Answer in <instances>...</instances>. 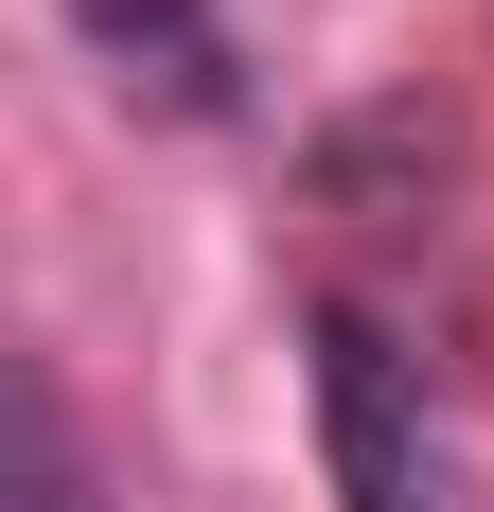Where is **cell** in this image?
Here are the masks:
<instances>
[{
    "instance_id": "6da1fadb",
    "label": "cell",
    "mask_w": 494,
    "mask_h": 512,
    "mask_svg": "<svg viewBox=\"0 0 494 512\" xmlns=\"http://www.w3.org/2000/svg\"><path fill=\"white\" fill-rule=\"evenodd\" d=\"M318 460H336V495L353 512H442V460H424V389H406V354H389V318H353V301H318Z\"/></svg>"
},
{
    "instance_id": "3957f363",
    "label": "cell",
    "mask_w": 494,
    "mask_h": 512,
    "mask_svg": "<svg viewBox=\"0 0 494 512\" xmlns=\"http://www.w3.org/2000/svg\"><path fill=\"white\" fill-rule=\"evenodd\" d=\"M53 18H71L89 53H124V71H142L159 36H195V0H53Z\"/></svg>"
},
{
    "instance_id": "7a4b0ae2",
    "label": "cell",
    "mask_w": 494,
    "mask_h": 512,
    "mask_svg": "<svg viewBox=\"0 0 494 512\" xmlns=\"http://www.w3.org/2000/svg\"><path fill=\"white\" fill-rule=\"evenodd\" d=\"M0 512H106V495H89V442H71V389H53V354L0 371Z\"/></svg>"
}]
</instances>
